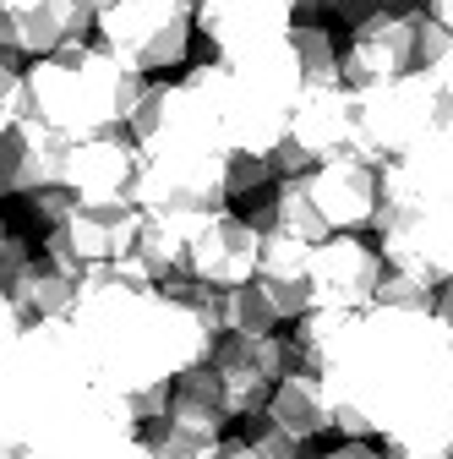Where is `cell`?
<instances>
[{
    "mask_svg": "<svg viewBox=\"0 0 453 459\" xmlns=\"http://www.w3.org/2000/svg\"><path fill=\"white\" fill-rule=\"evenodd\" d=\"M432 82L442 88V99H448V109H453V44H448V55L432 66Z\"/></svg>",
    "mask_w": 453,
    "mask_h": 459,
    "instance_id": "e575fe53",
    "label": "cell"
},
{
    "mask_svg": "<svg viewBox=\"0 0 453 459\" xmlns=\"http://www.w3.org/2000/svg\"><path fill=\"white\" fill-rule=\"evenodd\" d=\"M0 459H6V454H0Z\"/></svg>",
    "mask_w": 453,
    "mask_h": 459,
    "instance_id": "60d3db41",
    "label": "cell"
},
{
    "mask_svg": "<svg viewBox=\"0 0 453 459\" xmlns=\"http://www.w3.org/2000/svg\"><path fill=\"white\" fill-rule=\"evenodd\" d=\"M93 28V6L88 0H44V6L22 12V17H0V55H55L66 44H88Z\"/></svg>",
    "mask_w": 453,
    "mask_h": 459,
    "instance_id": "e0dca14e",
    "label": "cell"
},
{
    "mask_svg": "<svg viewBox=\"0 0 453 459\" xmlns=\"http://www.w3.org/2000/svg\"><path fill=\"white\" fill-rule=\"evenodd\" d=\"M38 257H33V247L17 236V230H6V224H0V284H6V290H12V284L33 268Z\"/></svg>",
    "mask_w": 453,
    "mask_h": 459,
    "instance_id": "f546056e",
    "label": "cell"
},
{
    "mask_svg": "<svg viewBox=\"0 0 453 459\" xmlns=\"http://www.w3.org/2000/svg\"><path fill=\"white\" fill-rule=\"evenodd\" d=\"M306 192L328 224V236H355V230L377 224V169L361 159H328L317 169H306Z\"/></svg>",
    "mask_w": 453,
    "mask_h": 459,
    "instance_id": "9a60e30c",
    "label": "cell"
},
{
    "mask_svg": "<svg viewBox=\"0 0 453 459\" xmlns=\"http://www.w3.org/2000/svg\"><path fill=\"white\" fill-rule=\"evenodd\" d=\"M382 273L377 247L361 236H328L312 247V312H372Z\"/></svg>",
    "mask_w": 453,
    "mask_h": 459,
    "instance_id": "8fae6325",
    "label": "cell"
},
{
    "mask_svg": "<svg viewBox=\"0 0 453 459\" xmlns=\"http://www.w3.org/2000/svg\"><path fill=\"white\" fill-rule=\"evenodd\" d=\"M164 427H175V432H186L197 443H224V432H230V405H224V383H218V372L208 361L169 383Z\"/></svg>",
    "mask_w": 453,
    "mask_h": 459,
    "instance_id": "d6986e66",
    "label": "cell"
},
{
    "mask_svg": "<svg viewBox=\"0 0 453 459\" xmlns=\"http://www.w3.org/2000/svg\"><path fill=\"white\" fill-rule=\"evenodd\" d=\"M257 284L268 290L278 323H301L312 312V247L285 241V236H262Z\"/></svg>",
    "mask_w": 453,
    "mask_h": 459,
    "instance_id": "ffe728a7",
    "label": "cell"
},
{
    "mask_svg": "<svg viewBox=\"0 0 453 459\" xmlns=\"http://www.w3.org/2000/svg\"><path fill=\"white\" fill-rule=\"evenodd\" d=\"M388 454V448H382ZM388 459H453V454H388Z\"/></svg>",
    "mask_w": 453,
    "mask_h": 459,
    "instance_id": "74e56055",
    "label": "cell"
},
{
    "mask_svg": "<svg viewBox=\"0 0 453 459\" xmlns=\"http://www.w3.org/2000/svg\"><path fill=\"white\" fill-rule=\"evenodd\" d=\"M142 93H148V77L126 72L98 44H66L28 72V115L66 148L126 132Z\"/></svg>",
    "mask_w": 453,
    "mask_h": 459,
    "instance_id": "3957f363",
    "label": "cell"
},
{
    "mask_svg": "<svg viewBox=\"0 0 453 459\" xmlns=\"http://www.w3.org/2000/svg\"><path fill=\"white\" fill-rule=\"evenodd\" d=\"M72 333L93 367V383L109 394H142V388H169L181 372L202 367L213 356V333L164 290H137L121 279H88L77 290Z\"/></svg>",
    "mask_w": 453,
    "mask_h": 459,
    "instance_id": "6da1fadb",
    "label": "cell"
},
{
    "mask_svg": "<svg viewBox=\"0 0 453 459\" xmlns=\"http://www.w3.org/2000/svg\"><path fill=\"white\" fill-rule=\"evenodd\" d=\"M290 49H295V66H301V82L306 88H345V82H338V49H333V33L328 28L295 22Z\"/></svg>",
    "mask_w": 453,
    "mask_h": 459,
    "instance_id": "cb8c5ba5",
    "label": "cell"
},
{
    "mask_svg": "<svg viewBox=\"0 0 453 459\" xmlns=\"http://www.w3.org/2000/svg\"><path fill=\"white\" fill-rule=\"evenodd\" d=\"M192 28H197L192 0H109V6L93 17L98 49L115 55V61L126 72H137V77L186 61Z\"/></svg>",
    "mask_w": 453,
    "mask_h": 459,
    "instance_id": "5b68a950",
    "label": "cell"
},
{
    "mask_svg": "<svg viewBox=\"0 0 453 459\" xmlns=\"http://www.w3.org/2000/svg\"><path fill=\"white\" fill-rule=\"evenodd\" d=\"M88 6H93V17H98V12H104V6H109V0H88Z\"/></svg>",
    "mask_w": 453,
    "mask_h": 459,
    "instance_id": "f35d334b",
    "label": "cell"
},
{
    "mask_svg": "<svg viewBox=\"0 0 453 459\" xmlns=\"http://www.w3.org/2000/svg\"><path fill=\"white\" fill-rule=\"evenodd\" d=\"M301 0H192V17L208 33L213 55H241L262 49L295 33Z\"/></svg>",
    "mask_w": 453,
    "mask_h": 459,
    "instance_id": "4fadbf2b",
    "label": "cell"
},
{
    "mask_svg": "<svg viewBox=\"0 0 453 459\" xmlns=\"http://www.w3.org/2000/svg\"><path fill=\"white\" fill-rule=\"evenodd\" d=\"M426 17H432L437 28H448V33H453V0H426Z\"/></svg>",
    "mask_w": 453,
    "mask_h": 459,
    "instance_id": "d590c367",
    "label": "cell"
},
{
    "mask_svg": "<svg viewBox=\"0 0 453 459\" xmlns=\"http://www.w3.org/2000/svg\"><path fill=\"white\" fill-rule=\"evenodd\" d=\"M208 459H262V454H257V448H252L246 437H224V443H218V448H213Z\"/></svg>",
    "mask_w": 453,
    "mask_h": 459,
    "instance_id": "836d02e7",
    "label": "cell"
},
{
    "mask_svg": "<svg viewBox=\"0 0 453 459\" xmlns=\"http://www.w3.org/2000/svg\"><path fill=\"white\" fill-rule=\"evenodd\" d=\"M17 121H28V77L0 55V137H6Z\"/></svg>",
    "mask_w": 453,
    "mask_h": 459,
    "instance_id": "83f0119b",
    "label": "cell"
},
{
    "mask_svg": "<svg viewBox=\"0 0 453 459\" xmlns=\"http://www.w3.org/2000/svg\"><path fill=\"white\" fill-rule=\"evenodd\" d=\"M377 192L382 197H415V203L453 208V121L442 132H432L415 153L382 164L377 169Z\"/></svg>",
    "mask_w": 453,
    "mask_h": 459,
    "instance_id": "ac0fdd59",
    "label": "cell"
},
{
    "mask_svg": "<svg viewBox=\"0 0 453 459\" xmlns=\"http://www.w3.org/2000/svg\"><path fill=\"white\" fill-rule=\"evenodd\" d=\"M186 82L213 104L230 153H252V159H273V148L290 132L295 99L306 88L290 39L241 55H213V61L186 72Z\"/></svg>",
    "mask_w": 453,
    "mask_h": 459,
    "instance_id": "7a4b0ae2",
    "label": "cell"
},
{
    "mask_svg": "<svg viewBox=\"0 0 453 459\" xmlns=\"http://www.w3.org/2000/svg\"><path fill=\"white\" fill-rule=\"evenodd\" d=\"M77 290H82L77 279L55 273L49 263H33V268L12 284V301L22 307L28 323H72V312H77Z\"/></svg>",
    "mask_w": 453,
    "mask_h": 459,
    "instance_id": "603a6c76",
    "label": "cell"
},
{
    "mask_svg": "<svg viewBox=\"0 0 453 459\" xmlns=\"http://www.w3.org/2000/svg\"><path fill=\"white\" fill-rule=\"evenodd\" d=\"M322 459H388L377 443H338V448H328Z\"/></svg>",
    "mask_w": 453,
    "mask_h": 459,
    "instance_id": "d6a6232c",
    "label": "cell"
},
{
    "mask_svg": "<svg viewBox=\"0 0 453 459\" xmlns=\"http://www.w3.org/2000/svg\"><path fill=\"white\" fill-rule=\"evenodd\" d=\"M33 6H44V0H0V17H22Z\"/></svg>",
    "mask_w": 453,
    "mask_h": 459,
    "instance_id": "8d00e7d4",
    "label": "cell"
},
{
    "mask_svg": "<svg viewBox=\"0 0 453 459\" xmlns=\"http://www.w3.org/2000/svg\"><path fill=\"white\" fill-rule=\"evenodd\" d=\"M137 224H142L137 208H77L66 224H55L49 236H44V263L55 273L88 284V279H98L115 257L132 252Z\"/></svg>",
    "mask_w": 453,
    "mask_h": 459,
    "instance_id": "ba28073f",
    "label": "cell"
},
{
    "mask_svg": "<svg viewBox=\"0 0 453 459\" xmlns=\"http://www.w3.org/2000/svg\"><path fill=\"white\" fill-rule=\"evenodd\" d=\"M355 99V159H366L372 169L393 164L415 153L432 132H442L453 121V109L442 99V88L432 82V72H410V77H393L377 82Z\"/></svg>",
    "mask_w": 453,
    "mask_h": 459,
    "instance_id": "277c9868",
    "label": "cell"
},
{
    "mask_svg": "<svg viewBox=\"0 0 453 459\" xmlns=\"http://www.w3.org/2000/svg\"><path fill=\"white\" fill-rule=\"evenodd\" d=\"M252 230L257 236H285V241H301V247H322L328 241V224L306 192V176H290V181H278L268 192V203L252 213Z\"/></svg>",
    "mask_w": 453,
    "mask_h": 459,
    "instance_id": "7402d4cb",
    "label": "cell"
},
{
    "mask_svg": "<svg viewBox=\"0 0 453 459\" xmlns=\"http://www.w3.org/2000/svg\"><path fill=\"white\" fill-rule=\"evenodd\" d=\"M126 132L137 153L148 159H224L230 153L213 104L192 82H148Z\"/></svg>",
    "mask_w": 453,
    "mask_h": 459,
    "instance_id": "8992f818",
    "label": "cell"
},
{
    "mask_svg": "<svg viewBox=\"0 0 453 459\" xmlns=\"http://www.w3.org/2000/svg\"><path fill=\"white\" fill-rule=\"evenodd\" d=\"M372 307H388V312H432L437 307V290H432V284L405 279V273H382Z\"/></svg>",
    "mask_w": 453,
    "mask_h": 459,
    "instance_id": "484cf974",
    "label": "cell"
},
{
    "mask_svg": "<svg viewBox=\"0 0 453 459\" xmlns=\"http://www.w3.org/2000/svg\"><path fill=\"white\" fill-rule=\"evenodd\" d=\"M262 416L285 432L295 448H312V443L328 432V388H322V377H312V372H285Z\"/></svg>",
    "mask_w": 453,
    "mask_h": 459,
    "instance_id": "44dd1931",
    "label": "cell"
},
{
    "mask_svg": "<svg viewBox=\"0 0 453 459\" xmlns=\"http://www.w3.org/2000/svg\"><path fill=\"white\" fill-rule=\"evenodd\" d=\"M28 213L44 224V236H49L55 224H66V219L77 213V197H72L66 186H44V192H33V197H28Z\"/></svg>",
    "mask_w": 453,
    "mask_h": 459,
    "instance_id": "f1b7e54d",
    "label": "cell"
},
{
    "mask_svg": "<svg viewBox=\"0 0 453 459\" xmlns=\"http://www.w3.org/2000/svg\"><path fill=\"white\" fill-rule=\"evenodd\" d=\"M257 257H262V236L252 230V219L218 213V219H208L192 236L181 273L208 284V290H241V284L257 279Z\"/></svg>",
    "mask_w": 453,
    "mask_h": 459,
    "instance_id": "5bb4252c",
    "label": "cell"
},
{
    "mask_svg": "<svg viewBox=\"0 0 453 459\" xmlns=\"http://www.w3.org/2000/svg\"><path fill=\"white\" fill-rule=\"evenodd\" d=\"M208 367L224 383V405H230V421H252L268 411V399L278 388V377L290 372V339L262 333V339H241V333H224L213 344Z\"/></svg>",
    "mask_w": 453,
    "mask_h": 459,
    "instance_id": "9c48e42d",
    "label": "cell"
},
{
    "mask_svg": "<svg viewBox=\"0 0 453 459\" xmlns=\"http://www.w3.org/2000/svg\"><path fill=\"white\" fill-rule=\"evenodd\" d=\"M421 72V49H415V17H366L350 28V49H338V82L350 93H366L377 82L410 77Z\"/></svg>",
    "mask_w": 453,
    "mask_h": 459,
    "instance_id": "30bf717a",
    "label": "cell"
},
{
    "mask_svg": "<svg viewBox=\"0 0 453 459\" xmlns=\"http://www.w3.org/2000/svg\"><path fill=\"white\" fill-rule=\"evenodd\" d=\"M137 181V143L132 132H109L66 148V176L61 186L77 197V208H132Z\"/></svg>",
    "mask_w": 453,
    "mask_h": 459,
    "instance_id": "7c38bea8",
    "label": "cell"
},
{
    "mask_svg": "<svg viewBox=\"0 0 453 459\" xmlns=\"http://www.w3.org/2000/svg\"><path fill=\"white\" fill-rule=\"evenodd\" d=\"M268 181H278L268 159H252V153H230V159H224V197H252Z\"/></svg>",
    "mask_w": 453,
    "mask_h": 459,
    "instance_id": "4316f807",
    "label": "cell"
},
{
    "mask_svg": "<svg viewBox=\"0 0 453 459\" xmlns=\"http://www.w3.org/2000/svg\"><path fill=\"white\" fill-rule=\"evenodd\" d=\"M442 290H448V296H453V268H448V279H442Z\"/></svg>",
    "mask_w": 453,
    "mask_h": 459,
    "instance_id": "ab89813d",
    "label": "cell"
},
{
    "mask_svg": "<svg viewBox=\"0 0 453 459\" xmlns=\"http://www.w3.org/2000/svg\"><path fill=\"white\" fill-rule=\"evenodd\" d=\"M278 328V312L268 301V290L252 279L241 290H224V333H241V339H262Z\"/></svg>",
    "mask_w": 453,
    "mask_h": 459,
    "instance_id": "d4e9b609",
    "label": "cell"
},
{
    "mask_svg": "<svg viewBox=\"0 0 453 459\" xmlns=\"http://www.w3.org/2000/svg\"><path fill=\"white\" fill-rule=\"evenodd\" d=\"M328 159H355V99H350V88H301L290 132L273 148L268 164L278 181H290Z\"/></svg>",
    "mask_w": 453,
    "mask_h": 459,
    "instance_id": "52a82bcc",
    "label": "cell"
},
{
    "mask_svg": "<svg viewBox=\"0 0 453 459\" xmlns=\"http://www.w3.org/2000/svg\"><path fill=\"white\" fill-rule=\"evenodd\" d=\"M28 328H33V323L22 317V307L12 301L6 284H0V356H12V351H17V339H22Z\"/></svg>",
    "mask_w": 453,
    "mask_h": 459,
    "instance_id": "1f68e13d",
    "label": "cell"
},
{
    "mask_svg": "<svg viewBox=\"0 0 453 459\" xmlns=\"http://www.w3.org/2000/svg\"><path fill=\"white\" fill-rule=\"evenodd\" d=\"M66 176V143L44 132L33 115L0 137V197H33L44 186H61Z\"/></svg>",
    "mask_w": 453,
    "mask_h": 459,
    "instance_id": "2e32d148",
    "label": "cell"
},
{
    "mask_svg": "<svg viewBox=\"0 0 453 459\" xmlns=\"http://www.w3.org/2000/svg\"><path fill=\"white\" fill-rule=\"evenodd\" d=\"M448 44H453V33L448 28H437L426 12L415 17V49H421V72H432L437 61H442V55H448Z\"/></svg>",
    "mask_w": 453,
    "mask_h": 459,
    "instance_id": "4dcf8cb0",
    "label": "cell"
}]
</instances>
